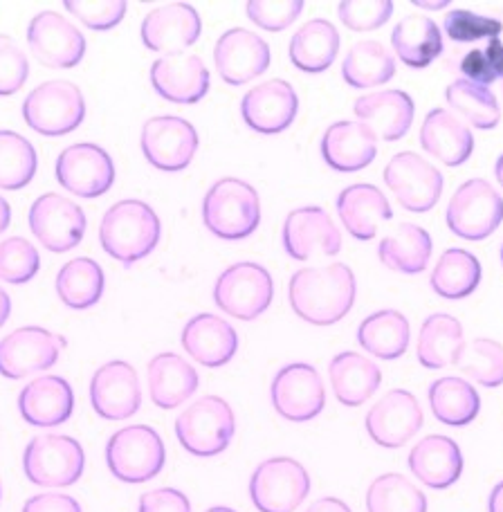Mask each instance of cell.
<instances>
[{
  "label": "cell",
  "instance_id": "db71d44e",
  "mask_svg": "<svg viewBox=\"0 0 503 512\" xmlns=\"http://www.w3.org/2000/svg\"><path fill=\"white\" fill-rule=\"evenodd\" d=\"M30 77V61L12 36L0 34V97L18 93Z\"/></svg>",
  "mask_w": 503,
  "mask_h": 512
},
{
  "label": "cell",
  "instance_id": "5b68a950",
  "mask_svg": "<svg viewBox=\"0 0 503 512\" xmlns=\"http://www.w3.org/2000/svg\"><path fill=\"white\" fill-rule=\"evenodd\" d=\"M236 432L232 407L221 396H205L189 405L176 420L180 445L198 459H212L230 447Z\"/></svg>",
  "mask_w": 503,
  "mask_h": 512
},
{
  "label": "cell",
  "instance_id": "60d3db41",
  "mask_svg": "<svg viewBox=\"0 0 503 512\" xmlns=\"http://www.w3.org/2000/svg\"><path fill=\"white\" fill-rule=\"evenodd\" d=\"M104 286L102 265L88 256L68 261L57 274V295L63 304L75 310L93 308L102 299Z\"/></svg>",
  "mask_w": 503,
  "mask_h": 512
},
{
  "label": "cell",
  "instance_id": "03108f58",
  "mask_svg": "<svg viewBox=\"0 0 503 512\" xmlns=\"http://www.w3.org/2000/svg\"><path fill=\"white\" fill-rule=\"evenodd\" d=\"M0 497H3V488H0Z\"/></svg>",
  "mask_w": 503,
  "mask_h": 512
},
{
  "label": "cell",
  "instance_id": "8fae6325",
  "mask_svg": "<svg viewBox=\"0 0 503 512\" xmlns=\"http://www.w3.org/2000/svg\"><path fill=\"white\" fill-rule=\"evenodd\" d=\"M384 182L398 203L414 214L429 212L443 194V173L411 151L393 155L384 169Z\"/></svg>",
  "mask_w": 503,
  "mask_h": 512
},
{
  "label": "cell",
  "instance_id": "1f68e13d",
  "mask_svg": "<svg viewBox=\"0 0 503 512\" xmlns=\"http://www.w3.org/2000/svg\"><path fill=\"white\" fill-rule=\"evenodd\" d=\"M149 391L155 407L176 409L198 389V371L178 353H160L146 369Z\"/></svg>",
  "mask_w": 503,
  "mask_h": 512
},
{
  "label": "cell",
  "instance_id": "4fadbf2b",
  "mask_svg": "<svg viewBox=\"0 0 503 512\" xmlns=\"http://www.w3.org/2000/svg\"><path fill=\"white\" fill-rule=\"evenodd\" d=\"M66 344V337L54 335L41 326L16 328L0 340V376L21 380L30 373L48 371L57 364Z\"/></svg>",
  "mask_w": 503,
  "mask_h": 512
},
{
  "label": "cell",
  "instance_id": "30bf717a",
  "mask_svg": "<svg viewBox=\"0 0 503 512\" xmlns=\"http://www.w3.org/2000/svg\"><path fill=\"white\" fill-rule=\"evenodd\" d=\"M310 492L304 465L290 456L263 461L250 479V499L259 512H295Z\"/></svg>",
  "mask_w": 503,
  "mask_h": 512
},
{
  "label": "cell",
  "instance_id": "d6986e66",
  "mask_svg": "<svg viewBox=\"0 0 503 512\" xmlns=\"http://www.w3.org/2000/svg\"><path fill=\"white\" fill-rule=\"evenodd\" d=\"M425 423L423 409L414 393L407 389H393L382 396L367 414V432L371 441L396 450L411 441Z\"/></svg>",
  "mask_w": 503,
  "mask_h": 512
},
{
  "label": "cell",
  "instance_id": "91938a15",
  "mask_svg": "<svg viewBox=\"0 0 503 512\" xmlns=\"http://www.w3.org/2000/svg\"><path fill=\"white\" fill-rule=\"evenodd\" d=\"M9 315H12V299H9L7 292L0 288V328L5 326Z\"/></svg>",
  "mask_w": 503,
  "mask_h": 512
},
{
  "label": "cell",
  "instance_id": "f907efd6",
  "mask_svg": "<svg viewBox=\"0 0 503 512\" xmlns=\"http://www.w3.org/2000/svg\"><path fill=\"white\" fill-rule=\"evenodd\" d=\"M337 14L349 30L371 32L389 21L393 3L391 0H342Z\"/></svg>",
  "mask_w": 503,
  "mask_h": 512
},
{
  "label": "cell",
  "instance_id": "f6af8a7d",
  "mask_svg": "<svg viewBox=\"0 0 503 512\" xmlns=\"http://www.w3.org/2000/svg\"><path fill=\"white\" fill-rule=\"evenodd\" d=\"M39 158L36 149L23 135L0 131V189L18 191L30 185L36 176Z\"/></svg>",
  "mask_w": 503,
  "mask_h": 512
},
{
  "label": "cell",
  "instance_id": "e575fe53",
  "mask_svg": "<svg viewBox=\"0 0 503 512\" xmlns=\"http://www.w3.org/2000/svg\"><path fill=\"white\" fill-rule=\"evenodd\" d=\"M340 52V32L326 18H313L292 34L290 39V61L308 75H317L333 66Z\"/></svg>",
  "mask_w": 503,
  "mask_h": 512
},
{
  "label": "cell",
  "instance_id": "277c9868",
  "mask_svg": "<svg viewBox=\"0 0 503 512\" xmlns=\"http://www.w3.org/2000/svg\"><path fill=\"white\" fill-rule=\"evenodd\" d=\"M23 120L39 135H68L86 120L84 93L72 81H45L23 102Z\"/></svg>",
  "mask_w": 503,
  "mask_h": 512
},
{
  "label": "cell",
  "instance_id": "9c48e42d",
  "mask_svg": "<svg viewBox=\"0 0 503 512\" xmlns=\"http://www.w3.org/2000/svg\"><path fill=\"white\" fill-rule=\"evenodd\" d=\"M503 223V196L483 178L456 189L447 207V227L465 241H483Z\"/></svg>",
  "mask_w": 503,
  "mask_h": 512
},
{
  "label": "cell",
  "instance_id": "6da1fadb",
  "mask_svg": "<svg viewBox=\"0 0 503 512\" xmlns=\"http://www.w3.org/2000/svg\"><path fill=\"white\" fill-rule=\"evenodd\" d=\"M355 274L344 263L304 268L292 274L288 297L290 306L304 322L333 326L351 313L355 304Z\"/></svg>",
  "mask_w": 503,
  "mask_h": 512
},
{
  "label": "cell",
  "instance_id": "9a60e30c",
  "mask_svg": "<svg viewBox=\"0 0 503 512\" xmlns=\"http://www.w3.org/2000/svg\"><path fill=\"white\" fill-rule=\"evenodd\" d=\"M27 43L45 68H75L86 57V39L79 27L50 9L36 14L27 25Z\"/></svg>",
  "mask_w": 503,
  "mask_h": 512
},
{
  "label": "cell",
  "instance_id": "7c38bea8",
  "mask_svg": "<svg viewBox=\"0 0 503 512\" xmlns=\"http://www.w3.org/2000/svg\"><path fill=\"white\" fill-rule=\"evenodd\" d=\"M270 398L281 418L290 423H308L324 411V380L313 364H286L272 380Z\"/></svg>",
  "mask_w": 503,
  "mask_h": 512
},
{
  "label": "cell",
  "instance_id": "4dcf8cb0",
  "mask_svg": "<svg viewBox=\"0 0 503 512\" xmlns=\"http://www.w3.org/2000/svg\"><path fill=\"white\" fill-rule=\"evenodd\" d=\"M337 214H340L346 232L358 241L376 239L380 223L393 216L387 196L376 185H367V182L346 187L337 196Z\"/></svg>",
  "mask_w": 503,
  "mask_h": 512
},
{
  "label": "cell",
  "instance_id": "e0dca14e",
  "mask_svg": "<svg viewBox=\"0 0 503 512\" xmlns=\"http://www.w3.org/2000/svg\"><path fill=\"white\" fill-rule=\"evenodd\" d=\"M57 180L63 189L79 198L104 196L115 182V164L106 149L97 144H72L59 155Z\"/></svg>",
  "mask_w": 503,
  "mask_h": 512
},
{
  "label": "cell",
  "instance_id": "11a10c76",
  "mask_svg": "<svg viewBox=\"0 0 503 512\" xmlns=\"http://www.w3.org/2000/svg\"><path fill=\"white\" fill-rule=\"evenodd\" d=\"M137 512H191V504L185 492L176 488H158L144 492Z\"/></svg>",
  "mask_w": 503,
  "mask_h": 512
},
{
  "label": "cell",
  "instance_id": "ac0fdd59",
  "mask_svg": "<svg viewBox=\"0 0 503 512\" xmlns=\"http://www.w3.org/2000/svg\"><path fill=\"white\" fill-rule=\"evenodd\" d=\"M283 248L295 261L335 256L342 250V234L322 207H299L283 223Z\"/></svg>",
  "mask_w": 503,
  "mask_h": 512
},
{
  "label": "cell",
  "instance_id": "ee69618b",
  "mask_svg": "<svg viewBox=\"0 0 503 512\" xmlns=\"http://www.w3.org/2000/svg\"><path fill=\"white\" fill-rule=\"evenodd\" d=\"M369 512H427V497L407 477L387 472L371 481L367 490Z\"/></svg>",
  "mask_w": 503,
  "mask_h": 512
},
{
  "label": "cell",
  "instance_id": "d4e9b609",
  "mask_svg": "<svg viewBox=\"0 0 503 512\" xmlns=\"http://www.w3.org/2000/svg\"><path fill=\"white\" fill-rule=\"evenodd\" d=\"M182 346L207 369L225 367L239 351V335L223 317L200 313L182 328Z\"/></svg>",
  "mask_w": 503,
  "mask_h": 512
},
{
  "label": "cell",
  "instance_id": "bcb514c9",
  "mask_svg": "<svg viewBox=\"0 0 503 512\" xmlns=\"http://www.w3.org/2000/svg\"><path fill=\"white\" fill-rule=\"evenodd\" d=\"M459 369L486 389H497L503 384V344L488 337H477L465 349L459 358Z\"/></svg>",
  "mask_w": 503,
  "mask_h": 512
},
{
  "label": "cell",
  "instance_id": "b9f144b4",
  "mask_svg": "<svg viewBox=\"0 0 503 512\" xmlns=\"http://www.w3.org/2000/svg\"><path fill=\"white\" fill-rule=\"evenodd\" d=\"M396 75V59L380 41H360L346 54L342 77L351 88L382 86Z\"/></svg>",
  "mask_w": 503,
  "mask_h": 512
},
{
  "label": "cell",
  "instance_id": "83f0119b",
  "mask_svg": "<svg viewBox=\"0 0 503 512\" xmlns=\"http://www.w3.org/2000/svg\"><path fill=\"white\" fill-rule=\"evenodd\" d=\"M75 393L61 376H43L32 380L18 396V411L25 423L34 427H57L72 416Z\"/></svg>",
  "mask_w": 503,
  "mask_h": 512
},
{
  "label": "cell",
  "instance_id": "603a6c76",
  "mask_svg": "<svg viewBox=\"0 0 503 512\" xmlns=\"http://www.w3.org/2000/svg\"><path fill=\"white\" fill-rule=\"evenodd\" d=\"M153 90L171 104H198L209 93V70L198 54H167L151 66Z\"/></svg>",
  "mask_w": 503,
  "mask_h": 512
},
{
  "label": "cell",
  "instance_id": "836d02e7",
  "mask_svg": "<svg viewBox=\"0 0 503 512\" xmlns=\"http://www.w3.org/2000/svg\"><path fill=\"white\" fill-rule=\"evenodd\" d=\"M465 349V335L459 319L447 313L429 315L418 333V362L429 371L456 364Z\"/></svg>",
  "mask_w": 503,
  "mask_h": 512
},
{
  "label": "cell",
  "instance_id": "f546056e",
  "mask_svg": "<svg viewBox=\"0 0 503 512\" xmlns=\"http://www.w3.org/2000/svg\"><path fill=\"white\" fill-rule=\"evenodd\" d=\"M420 144L423 149L441 160L447 167H459L468 162L474 151V135L463 120H459L447 108L429 111L423 128H420Z\"/></svg>",
  "mask_w": 503,
  "mask_h": 512
},
{
  "label": "cell",
  "instance_id": "cb8c5ba5",
  "mask_svg": "<svg viewBox=\"0 0 503 512\" xmlns=\"http://www.w3.org/2000/svg\"><path fill=\"white\" fill-rule=\"evenodd\" d=\"M142 43L153 52L182 54L198 41L203 21L189 3H169L151 9L142 21Z\"/></svg>",
  "mask_w": 503,
  "mask_h": 512
},
{
  "label": "cell",
  "instance_id": "9f6ffc18",
  "mask_svg": "<svg viewBox=\"0 0 503 512\" xmlns=\"http://www.w3.org/2000/svg\"><path fill=\"white\" fill-rule=\"evenodd\" d=\"M23 512H84L79 501L70 495H61V492H45V495H36L25 501Z\"/></svg>",
  "mask_w": 503,
  "mask_h": 512
},
{
  "label": "cell",
  "instance_id": "94428289",
  "mask_svg": "<svg viewBox=\"0 0 503 512\" xmlns=\"http://www.w3.org/2000/svg\"><path fill=\"white\" fill-rule=\"evenodd\" d=\"M9 223H12V207H9L7 200L0 196V234H3Z\"/></svg>",
  "mask_w": 503,
  "mask_h": 512
},
{
  "label": "cell",
  "instance_id": "7dc6e473",
  "mask_svg": "<svg viewBox=\"0 0 503 512\" xmlns=\"http://www.w3.org/2000/svg\"><path fill=\"white\" fill-rule=\"evenodd\" d=\"M41 268V256L23 236H12L0 243V279L14 286L32 281Z\"/></svg>",
  "mask_w": 503,
  "mask_h": 512
},
{
  "label": "cell",
  "instance_id": "7bdbcfd3",
  "mask_svg": "<svg viewBox=\"0 0 503 512\" xmlns=\"http://www.w3.org/2000/svg\"><path fill=\"white\" fill-rule=\"evenodd\" d=\"M445 99L459 120H465L481 131L495 128L501 120L499 102L488 86L474 84L468 79H456L447 86Z\"/></svg>",
  "mask_w": 503,
  "mask_h": 512
},
{
  "label": "cell",
  "instance_id": "681fc988",
  "mask_svg": "<svg viewBox=\"0 0 503 512\" xmlns=\"http://www.w3.org/2000/svg\"><path fill=\"white\" fill-rule=\"evenodd\" d=\"M461 72L468 81L481 86H492L503 79V43L490 39L486 48H474L461 61Z\"/></svg>",
  "mask_w": 503,
  "mask_h": 512
},
{
  "label": "cell",
  "instance_id": "74e56055",
  "mask_svg": "<svg viewBox=\"0 0 503 512\" xmlns=\"http://www.w3.org/2000/svg\"><path fill=\"white\" fill-rule=\"evenodd\" d=\"M409 319L400 310H378L358 328V342L364 351L380 360H398L409 346Z\"/></svg>",
  "mask_w": 503,
  "mask_h": 512
},
{
  "label": "cell",
  "instance_id": "c3c4849f",
  "mask_svg": "<svg viewBox=\"0 0 503 512\" xmlns=\"http://www.w3.org/2000/svg\"><path fill=\"white\" fill-rule=\"evenodd\" d=\"M443 27L445 34L456 43L499 39V34L503 32V23L497 21V18L481 16L477 12H470V9H452V12L445 16Z\"/></svg>",
  "mask_w": 503,
  "mask_h": 512
},
{
  "label": "cell",
  "instance_id": "7a4b0ae2",
  "mask_svg": "<svg viewBox=\"0 0 503 512\" xmlns=\"http://www.w3.org/2000/svg\"><path fill=\"white\" fill-rule=\"evenodd\" d=\"M160 218L142 200H120L99 225V241L106 254L124 265H133L149 256L160 243Z\"/></svg>",
  "mask_w": 503,
  "mask_h": 512
},
{
  "label": "cell",
  "instance_id": "d6a6232c",
  "mask_svg": "<svg viewBox=\"0 0 503 512\" xmlns=\"http://www.w3.org/2000/svg\"><path fill=\"white\" fill-rule=\"evenodd\" d=\"M335 398L344 407H360L380 389L382 371L376 362L355 351L337 353L328 367Z\"/></svg>",
  "mask_w": 503,
  "mask_h": 512
},
{
  "label": "cell",
  "instance_id": "816d5d0a",
  "mask_svg": "<svg viewBox=\"0 0 503 512\" xmlns=\"http://www.w3.org/2000/svg\"><path fill=\"white\" fill-rule=\"evenodd\" d=\"M63 7L90 30H113L126 16L128 5L124 0H66Z\"/></svg>",
  "mask_w": 503,
  "mask_h": 512
},
{
  "label": "cell",
  "instance_id": "e7e4bbea",
  "mask_svg": "<svg viewBox=\"0 0 503 512\" xmlns=\"http://www.w3.org/2000/svg\"><path fill=\"white\" fill-rule=\"evenodd\" d=\"M501 261H503V243H501Z\"/></svg>",
  "mask_w": 503,
  "mask_h": 512
},
{
  "label": "cell",
  "instance_id": "4316f807",
  "mask_svg": "<svg viewBox=\"0 0 503 512\" xmlns=\"http://www.w3.org/2000/svg\"><path fill=\"white\" fill-rule=\"evenodd\" d=\"M409 470L420 483L434 490L452 488L461 479L463 454L450 436L432 434L418 441L409 452Z\"/></svg>",
  "mask_w": 503,
  "mask_h": 512
},
{
  "label": "cell",
  "instance_id": "f5cc1de1",
  "mask_svg": "<svg viewBox=\"0 0 503 512\" xmlns=\"http://www.w3.org/2000/svg\"><path fill=\"white\" fill-rule=\"evenodd\" d=\"M250 21L268 32H283L304 12L301 0H250L245 5Z\"/></svg>",
  "mask_w": 503,
  "mask_h": 512
},
{
  "label": "cell",
  "instance_id": "f35d334b",
  "mask_svg": "<svg viewBox=\"0 0 503 512\" xmlns=\"http://www.w3.org/2000/svg\"><path fill=\"white\" fill-rule=\"evenodd\" d=\"M429 407L438 423L463 427L479 416L481 398L468 380L450 376L429 384Z\"/></svg>",
  "mask_w": 503,
  "mask_h": 512
},
{
  "label": "cell",
  "instance_id": "ffe728a7",
  "mask_svg": "<svg viewBox=\"0 0 503 512\" xmlns=\"http://www.w3.org/2000/svg\"><path fill=\"white\" fill-rule=\"evenodd\" d=\"M214 63L225 84L243 86L270 68V45L259 34L234 27L216 41Z\"/></svg>",
  "mask_w": 503,
  "mask_h": 512
},
{
  "label": "cell",
  "instance_id": "6f0895ef",
  "mask_svg": "<svg viewBox=\"0 0 503 512\" xmlns=\"http://www.w3.org/2000/svg\"><path fill=\"white\" fill-rule=\"evenodd\" d=\"M306 512H353V510L346 506L342 499L324 497V499H317L315 504H310V508Z\"/></svg>",
  "mask_w": 503,
  "mask_h": 512
},
{
  "label": "cell",
  "instance_id": "5bb4252c",
  "mask_svg": "<svg viewBox=\"0 0 503 512\" xmlns=\"http://www.w3.org/2000/svg\"><path fill=\"white\" fill-rule=\"evenodd\" d=\"M30 230L45 250L68 252L86 234V214L77 203L61 194H43L30 207Z\"/></svg>",
  "mask_w": 503,
  "mask_h": 512
},
{
  "label": "cell",
  "instance_id": "8d00e7d4",
  "mask_svg": "<svg viewBox=\"0 0 503 512\" xmlns=\"http://www.w3.org/2000/svg\"><path fill=\"white\" fill-rule=\"evenodd\" d=\"M378 256L393 272L420 274L432 259V236L414 223H402L380 241Z\"/></svg>",
  "mask_w": 503,
  "mask_h": 512
},
{
  "label": "cell",
  "instance_id": "2e32d148",
  "mask_svg": "<svg viewBox=\"0 0 503 512\" xmlns=\"http://www.w3.org/2000/svg\"><path fill=\"white\" fill-rule=\"evenodd\" d=\"M142 153L155 169L176 173L187 169L198 151V133L176 115L151 117L142 128Z\"/></svg>",
  "mask_w": 503,
  "mask_h": 512
},
{
  "label": "cell",
  "instance_id": "d590c367",
  "mask_svg": "<svg viewBox=\"0 0 503 512\" xmlns=\"http://www.w3.org/2000/svg\"><path fill=\"white\" fill-rule=\"evenodd\" d=\"M391 45L405 66L427 68L443 52L441 27L429 16L409 14L393 27Z\"/></svg>",
  "mask_w": 503,
  "mask_h": 512
},
{
  "label": "cell",
  "instance_id": "8992f818",
  "mask_svg": "<svg viewBox=\"0 0 503 512\" xmlns=\"http://www.w3.org/2000/svg\"><path fill=\"white\" fill-rule=\"evenodd\" d=\"M25 477L41 488H68L86 470V452L79 441L63 434H41L23 454Z\"/></svg>",
  "mask_w": 503,
  "mask_h": 512
},
{
  "label": "cell",
  "instance_id": "7402d4cb",
  "mask_svg": "<svg viewBox=\"0 0 503 512\" xmlns=\"http://www.w3.org/2000/svg\"><path fill=\"white\" fill-rule=\"evenodd\" d=\"M299 97L288 81L270 79L245 93L241 115L252 131L261 135H277L295 122Z\"/></svg>",
  "mask_w": 503,
  "mask_h": 512
},
{
  "label": "cell",
  "instance_id": "484cf974",
  "mask_svg": "<svg viewBox=\"0 0 503 512\" xmlns=\"http://www.w3.org/2000/svg\"><path fill=\"white\" fill-rule=\"evenodd\" d=\"M355 117L384 142L402 140L414 122V99L402 90H380L360 97L353 106Z\"/></svg>",
  "mask_w": 503,
  "mask_h": 512
},
{
  "label": "cell",
  "instance_id": "ba28073f",
  "mask_svg": "<svg viewBox=\"0 0 503 512\" xmlns=\"http://www.w3.org/2000/svg\"><path fill=\"white\" fill-rule=\"evenodd\" d=\"M274 297V281L270 272L259 263L241 261L227 268L216 279L214 301L225 315L243 322L261 317L270 308Z\"/></svg>",
  "mask_w": 503,
  "mask_h": 512
},
{
  "label": "cell",
  "instance_id": "3957f363",
  "mask_svg": "<svg viewBox=\"0 0 503 512\" xmlns=\"http://www.w3.org/2000/svg\"><path fill=\"white\" fill-rule=\"evenodd\" d=\"M203 221L218 239H248L261 223L259 194L239 178L218 180L203 200Z\"/></svg>",
  "mask_w": 503,
  "mask_h": 512
},
{
  "label": "cell",
  "instance_id": "52a82bcc",
  "mask_svg": "<svg viewBox=\"0 0 503 512\" xmlns=\"http://www.w3.org/2000/svg\"><path fill=\"white\" fill-rule=\"evenodd\" d=\"M167 461L160 434L149 425H128L111 436L106 445V463L115 479L146 483L158 477Z\"/></svg>",
  "mask_w": 503,
  "mask_h": 512
},
{
  "label": "cell",
  "instance_id": "680465c9",
  "mask_svg": "<svg viewBox=\"0 0 503 512\" xmlns=\"http://www.w3.org/2000/svg\"><path fill=\"white\" fill-rule=\"evenodd\" d=\"M488 512H503V481L492 488L488 497Z\"/></svg>",
  "mask_w": 503,
  "mask_h": 512
},
{
  "label": "cell",
  "instance_id": "6125c7cd",
  "mask_svg": "<svg viewBox=\"0 0 503 512\" xmlns=\"http://www.w3.org/2000/svg\"><path fill=\"white\" fill-rule=\"evenodd\" d=\"M495 176H497V180H499V185L503 187V153L499 155V160H497V164H495Z\"/></svg>",
  "mask_w": 503,
  "mask_h": 512
},
{
  "label": "cell",
  "instance_id": "f1b7e54d",
  "mask_svg": "<svg viewBox=\"0 0 503 512\" xmlns=\"http://www.w3.org/2000/svg\"><path fill=\"white\" fill-rule=\"evenodd\" d=\"M378 137L362 122H335L322 137V158L340 173H355L376 160Z\"/></svg>",
  "mask_w": 503,
  "mask_h": 512
},
{
  "label": "cell",
  "instance_id": "44dd1931",
  "mask_svg": "<svg viewBox=\"0 0 503 512\" xmlns=\"http://www.w3.org/2000/svg\"><path fill=\"white\" fill-rule=\"evenodd\" d=\"M90 402L106 420H126L142 407V387L128 362L113 360L95 371L90 380Z\"/></svg>",
  "mask_w": 503,
  "mask_h": 512
},
{
  "label": "cell",
  "instance_id": "ab89813d",
  "mask_svg": "<svg viewBox=\"0 0 503 512\" xmlns=\"http://www.w3.org/2000/svg\"><path fill=\"white\" fill-rule=\"evenodd\" d=\"M481 283V263L468 250L452 248L441 254L429 279V286L443 299L470 297Z\"/></svg>",
  "mask_w": 503,
  "mask_h": 512
},
{
  "label": "cell",
  "instance_id": "be15d7a7",
  "mask_svg": "<svg viewBox=\"0 0 503 512\" xmlns=\"http://www.w3.org/2000/svg\"><path fill=\"white\" fill-rule=\"evenodd\" d=\"M207 512H236V510H232V508H227V506H214V508H209Z\"/></svg>",
  "mask_w": 503,
  "mask_h": 512
}]
</instances>
